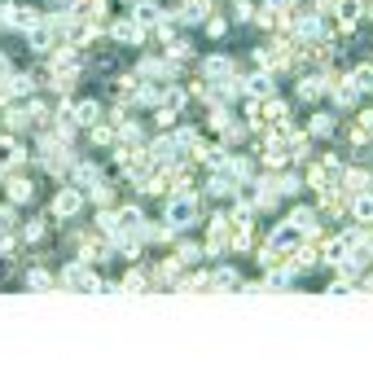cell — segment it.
Wrapping results in <instances>:
<instances>
[{
  "label": "cell",
  "mask_w": 373,
  "mask_h": 373,
  "mask_svg": "<svg viewBox=\"0 0 373 373\" xmlns=\"http://www.w3.org/2000/svg\"><path fill=\"white\" fill-rule=\"evenodd\" d=\"M9 75H13V66H9V57L0 53V79H9Z\"/></svg>",
  "instance_id": "obj_41"
},
{
  "label": "cell",
  "mask_w": 373,
  "mask_h": 373,
  "mask_svg": "<svg viewBox=\"0 0 373 373\" xmlns=\"http://www.w3.org/2000/svg\"><path fill=\"white\" fill-rule=\"evenodd\" d=\"M316 264H321V255H316L312 246H303V241H299L295 251H290V268H295V272H312Z\"/></svg>",
  "instance_id": "obj_13"
},
{
  "label": "cell",
  "mask_w": 373,
  "mask_h": 373,
  "mask_svg": "<svg viewBox=\"0 0 373 373\" xmlns=\"http://www.w3.org/2000/svg\"><path fill=\"white\" fill-rule=\"evenodd\" d=\"M338 13H343V18H360V13H365V0H338Z\"/></svg>",
  "instance_id": "obj_30"
},
{
  "label": "cell",
  "mask_w": 373,
  "mask_h": 373,
  "mask_svg": "<svg viewBox=\"0 0 373 373\" xmlns=\"http://www.w3.org/2000/svg\"><path fill=\"white\" fill-rule=\"evenodd\" d=\"M369 185H373V176H369L365 167H356V171H347V181H343V189L351 193V198H356V193H365Z\"/></svg>",
  "instance_id": "obj_22"
},
{
  "label": "cell",
  "mask_w": 373,
  "mask_h": 373,
  "mask_svg": "<svg viewBox=\"0 0 373 373\" xmlns=\"http://www.w3.org/2000/svg\"><path fill=\"white\" fill-rule=\"evenodd\" d=\"M5 127H9V132H27V127H31V115H27L22 106H5Z\"/></svg>",
  "instance_id": "obj_21"
},
{
  "label": "cell",
  "mask_w": 373,
  "mask_h": 373,
  "mask_svg": "<svg viewBox=\"0 0 373 373\" xmlns=\"http://www.w3.org/2000/svg\"><path fill=\"white\" fill-rule=\"evenodd\" d=\"M5 189H9V202H13V206H18V202L27 206L31 198H36V185H31L27 176H9V185H5Z\"/></svg>",
  "instance_id": "obj_12"
},
{
  "label": "cell",
  "mask_w": 373,
  "mask_h": 373,
  "mask_svg": "<svg viewBox=\"0 0 373 373\" xmlns=\"http://www.w3.org/2000/svg\"><path fill=\"white\" fill-rule=\"evenodd\" d=\"M176 255H181V264H198L206 251H202V246H193V241H181V251H176Z\"/></svg>",
  "instance_id": "obj_27"
},
{
  "label": "cell",
  "mask_w": 373,
  "mask_h": 373,
  "mask_svg": "<svg viewBox=\"0 0 373 373\" xmlns=\"http://www.w3.org/2000/svg\"><path fill=\"white\" fill-rule=\"evenodd\" d=\"M75 123L97 127V123H101V106H97V101H79V106H75Z\"/></svg>",
  "instance_id": "obj_20"
},
{
  "label": "cell",
  "mask_w": 373,
  "mask_h": 373,
  "mask_svg": "<svg viewBox=\"0 0 373 373\" xmlns=\"http://www.w3.org/2000/svg\"><path fill=\"white\" fill-rule=\"evenodd\" d=\"M255 18V5H251V0H237V5H233V22H251Z\"/></svg>",
  "instance_id": "obj_33"
},
{
  "label": "cell",
  "mask_w": 373,
  "mask_h": 373,
  "mask_svg": "<svg viewBox=\"0 0 373 373\" xmlns=\"http://www.w3.org/2000/svg\"><path fill=\"white\" fill-rule=\"evenodd\" d=\"M27 286H31V290H53V277L36 268V272H31V277H27Z\"/></svg>",
  "instance_id": "obj_34"
},
{
  "label": "cell",
  "mask_w": 373,
  "mask_h": 373,
  "mask_svg": "<svg viewBox=\"0 0 373 373\" xmlns=\"http://www.w3.org/2000/svg\"><path fill=\"white\" fill-rule=\"evenodd\" d=\"M79 211H84V189H57L53 216H57V220H75Z\"/></svg>",
  "instance_id": "obj_5"
},
{
  "label": "cell",
  "mask_w": 373,
  "mask_h": 373,
  "mask_svg": "<svg viewBox=\"0 0 373 373\" xmlns=\"http://www.w3.org/2000/svg\"><path fill=\"white\" fill-rule=\"evenodd\" d=\"M307 185H312V189H325V185H330V171H325V167H312V171H307Z\"/></svg>",
  "instance_id": "obj_36"
},
{
  "label": "cell",
  "mask_w": 373,
  "mask_h": 373,
  "mask_svg": "<svg viewBox=\"0 0 373 373\" xmlns=\"http://www.w3.org/2000/svg\"><path fill=\"white\" fill-rule=\"evenodd\" d=\"M360 127H365V132H373V110H365V115H360Z\"/></svg>",
  "instance_id": "obj_42"
},
{
  "label": "cell",
  "mask_w": 373,
  "mask_h": 373,
  "mask_svg": "<svg viewBox=\"0 0 373 373\" xmlns=\"http://www.w3.org/2000/svg\"><path fill=\"white\" fill-rule=\"evenodd\" d=\"M13 101V88H9V79H0V106H9Z\"/></svg>",
  "instance_id": "obj_40"
},
{
  "label": "cell",
  "mask_w": 373,
  "mask_h": 373,
  "mask_svg": "<svg viewBox=\"0 0 373 373\" xmlns=\"http://www.w3.org/2000/svg\"><path fill=\"white\" fill-rule=\"evenodd\" d=\"M44 229H48V220H27L22 237H27V241H44Z\"/></svg>",
  "instance_id": "obj_28"
},
{
  "label": "cell",
  "mask_w": 373,
  "mask_h": 373,
  "mask_svg": "<svg viewBox=\"0 0 373 373\" xmlns=\"http://www.w3.org/2000/svg\"><path fill=\"white\" fill-rule=\"evenodd\" d=\"M330 84H334L330 75H299L295 92H299V101H316V97H325V92H330Z\"/></svg>",
  "instance_id": "obj_7"
},
{
  "label": "cell",
  "mask_w": 373,
  "mask_h": 373,
  "mask_svg": "<svg viewBox=\"0 0 373 373\" xmlns=\"http://www.w3.org/2000/svg\"><path fill=\"white\" fill-rule=\"evenodd\" d=\"M198 193L193 189H185V193H167V202H163V220L171 224L176 233L181 229H189V224H198Z\"/></svg>",
  "instance_id": "obj_1"
},
{
  "label": "cell",
  "mask_w": 373,
  "mask_h": 373,
  "mask_svg": "<svg viewBox=\"0 0 373 373\" xmlns=\"http://www.w3.org/2000/svg\"><path fill=\"white\" fill-rule=\"evenodd\" d=\"M27 115H31V123H40V127H44V123H48V106H44V101H31V106H27Z\"/></svg>",
  "instance_id": "obj_35"
},
{
  "label": "cell",
  "mask_w": 373,
  "mask_h": 373,
  "mask_svg": "<svg viewBox=\"0 0 373 373\" xmlns=\"http://www.w3.org/2000/svg\"><path fill=\"white\" fill-rule=\"evenodd\" d=\"M18 229V211L13 206H0V233H13Z\"/></svg>",
  "instance_id": "obj_29"
},
{
  "label": "cell",
  "mask_w": 373,
  "mask_h": 373,
  "mask_svg": "<svg viewBox=\"0 0 373 373\" xmlns=\"http://www.w3.org/2000/svg\"><path fill=\"white\" fill-rule=\"evenodd\" d=\"M176 115H181V110H171V106H158V115H154V119H158V127H171V123H176Z\"/></svg>",
  "instance_id": "obj_37"
},
{
  "label": "cell",
  "mask_w": 373,
  "mask_h": 373,
  "mask_svg": "<svg viewBox=\"0 0 373 373\" xmlns=\"http://www.w3.org/2000/svg\"><path fill=\"white\" fill-rule=\"evenodd\" d=\"M163 106L185 110V106H189V92H185V88H176V84H167V88H163Z\"/></svg>",
  "instance_id": "obj_23"
},
{
  "label": "cell",
  "mask_w": 373,
  "mask_h": 373,
  "mask_svg": "<svg viewBox=\"0 0 373 373\" xmlns=\"http://www.w3.org/2000/svg\"><path fill=\"white\" fill-rule=\"evenodd\" d=\"M290 224L299 229V237H303V241H316V237H321V216H316L312 206H299V211H290Z\"/></svg>",
  "instance_id": "obj_6"
},
{
  "label": "cell",
  "mask_w": 373,
  "mask_h": 373,
  "mask_svg": "<svg viewBox=\"0 0 373 373\" xmlns=\"http://www.w3.org/2000/svg\"><path fill=\"white\" fill-rule=\"evenodd\" d=\"M119 286H123V295H154V290H150V281H145V272H141V268H132V272H127V277H123Z\"/></svg>",
  "instance_id": "obj_19"
},
{
  "label": "cell",
  "mask_w": 373,
  "mask_h": 373,
  "mask_svg": "<svg viewBox=\"0 0 373 373\" xmlns=\"http://www.w3.org/2000/svg\"><path fill=\"white\" fill-rule=\"evenodd\" d=\"M277 189H281V198H295V193H303V181L295 171H286V176H277Z\"/></svg>",
  "instance_id": "obj_24"
},
{
  "label": "cell",
  "mask_w": 373,
  "mask_h": 373,
  "mask_svg": "<svg viewBox=\"0 0 373 373\" xmlns=\"http://www.w3.org/2000/svg\"><path fill=\"white\" fill-rule=\"evenodd\" d=\"M110 40H115V44H145V40H150V27H141L132 13H127V18H119L115 27H110Z\"/></svg>",
  "instance_id": "obj_4"
},
{
  "label": "cell",
  "mask_w": 373,
  "mask_h": 373,
  "mask_svg": "<svg viewBox=\"0 0 373 373\" xmlns=\"http://www.w3.org/2000/svg\"><path fill=\"white\" fill-rule=\"evenodd\" d=\"M71 176H75V185L84 189V193H92L97 185H101V171H97L92 163H75V167H71Z\"/></svg>",
  "instance_id": "obj_14"
},
{
  "label": "cell",
  "mask_w": 373,
  "mask_h": 373,
  "mask_svg": "<svg viewBox=\"0 0 373 373\" xmlns=\"http://www.w3.org/2000/svg\"><path fill=\"white\" fill-rule=\"evenodd\" d=\"M233 75V57H206L202 62V79H206V84H220V79H229Z\"/></svg>",
  "instance_id": "obj_10"
},
{
  "label": "cell",
  "mask_w": 373,
  "mask_h": 373,
  "mask_svg": "<svg viewBox=\"0 0 373 373\" xmlns=\"http://www.w3.org/2000/svg\"><path fill=\"white\" fill-rule=\"evenodd\" d=\"M211 127H216V132H224V127H229L233 119H229V110H224V106H216V110H211V119H206Z\"/></svg>",
  "instance_id": "obj_31"
},
{
  "label": "cell",
  "mask_w": 373,
  "mask_h": 373,
  "mask_svg": "<svg viewBox=\"0 0 373 373\" xmlns=\"http://www.w3.org/2000/svg\"><path fill=\"white\" fill-rule=\"evenodd\" d=\"M62 286L79 290V295H97V290H101V277L88 268V259H71V264L62 268Z\"/></svg>",
  "instance_id": "obj_2"
},
{
  "label": "cell",
  "mask_w": 373,
  "mask_h": 373,
  "mask_svg": "<svg viewBox=\"0 0 373 373\" xmlns=\"http://www.w3.org/2000/svg\"><path fill=\"white\" fill-rule=\"evenodd\" d=\"M27 40H31V48H36V53H53V27H48V22H36V27H31L27 31Z\"/></svg>",
  "instance_id": "obj_11"
},
{
  "label": "cell",
  "mask_w": 373,
  "mask_h": 373,
  "mask_svg": "<svg viewBox=\"0 0 373 373\" xmlns=\"http://www.w3.org/2000/svg\"><path fill=\"white\" fill-rule=\"evenodd\" d=\"M92 141H97V145H115V127H110V123H97V127H92Z\"/></svg>",
  "instance_id": "obj_32"
},
{
  "label": "cell",
  "mask_w": 373,
  "mask_h": 373,
  "mask_svg": "<svg viewBox=\"0 0 373 373\" xmlns=\"http://www.w3.org/2000/svg\"><path fill=\"white\" fill-rule=\"evenodd\" d=\"M286 145H290V158H295V163H307V158H312V141H307V136L286 132Z\"/></svg>",
  "instance_id": "obj_18"
},
{
  "label": "cell",
  "mask_w": 373,
  "mask_h": 373,
  "mask_svg": "<svg viewBox=\"0 0 373 373\" xmlns=\"http://www.w3.org/2000/svg\"><path fill=\"white\" fill-rule=\"evenodd\" d=\"M40 22V13L31 9V5H0V27H9V31H31Z\"/></svg>",
  "instance_id": "obj_3"
},
{
  "label": "cell",
  "mask_w": 373,
  "mask_h": 373,
  "mask_svg": "<svg viewBox=\"0 0 373 373\" xmlns=\"http://www.w3.org/2000/svg\"><path fill=\"white\" fill-rule=\"evenodd\" d=\"M9 88H13V97H31L36 79H31V75H9Z\"/></svg>",
  "instance_id": "obj_26"
},
{
  "label": "cell",
  "mask_w": 373,
  "mask_h": 373,
  "mask_svg": "<svg viewBox=\"0 0 373 373\" xmlns=\"http://www.w3.org/2000/svg\"><path fill=\"white\" fill-rule=\"evenodd\" d=\"M132 18L141 22V27H158L163 22V9L154 5V0H136V9H132Z\"/></svg>",
  "instance_id": "obj_16"
},
{
  "label": "cell",
  "mask_w": 373,
  "mask_h": 373,
  "mask_svg": "<svg viewBox=\"0 0 373 373\" xmlns=\"http://www.w3.org/2000/svg\"><path fill=\"white\" fill-rule=\"evenodd\" d=\"M110 198H115V189H110L106 181H101V185H97V189H92V202H101V206H106Z\"/></svg>",
  "instance_id": "obj_39"
},
{
  "label": "cell",
  "mask_w": 373,
  "mask_h": 373,
  "mask_svg": "<svg viewBox=\"0 0 373 373\" xmlns=\"http://www.w3.org/2000/svg\"><path fill=\"white\" fill-rule=\"evenodd\" d=\"M22 158H27V154H22L18 136H13V132H9V136H0V163H5V167H18Z\"/></svg>",
  "instance_id": "obj_15"
},
{
  "label": "cell",
  "mask_w": 373,
  "mask_h": 373,
  "mask_svg": "<svg viewBox=\"0 0 373 373\" xmlns=\"http://www.w3.org/2000/svg\"><path fill=\"white\" fill-rule=\"evenodd\" d=\"M307 132H312V136H330V132H334V115H312Z\"/></svg>",
  "instance_id": "obj_25"
},
{
  "label": "cell",
  "mask_w": 373,
  "mask_h": 373,
  "mask_svg": "<svg viewBox=\"0 0 373 373\" xmlns=\"http://www.w3.org/2000/svg\"><path fill=\"white\" fill-rule=\"evenodd\" d=\"M246 92H251V97H259V101L277 97V84H272V71H268V66H264V71H255V75L246 79Z\"/></svg>",
  "instance_id": "obj_9"
},
{
  "label": "cell",
  "mask_w": 373,
  "mask_h": 373,
  "mask_svg": "<svg viewBox=\"0 0 373 373\" xmlns=\"http://www.w3.org/2000/svg\"><path fill=\"white\" fill-rule=\"evenodd\" d=\"M224 31H229V18H206V36H224Z\"/></svg>",
  "instance_id": "obj_38"
},
{
  "label": "cell",
  "mask_w": 373,
  "mask_h": 373,
  "mask_svg": "<svg viewBox=\"0 0 373 373\" xmlns=\"http://www.w3.org/2000/svg\"><path fill=\"white\" fill-rule=\"evenodd\" d=\"M299 241H303V237H299V229H295V224L286 220V224H277V229H272V237H268V246L277 251V255H286V259H290V251H295Z\"/></svg>",
  "instance_id": "obj_8"
},
{
  "label": "cell",
  "mask_w": 373,
  "mask_h": 373,
  "mask_svg": "<svg viewBox=\"0 0 373 373\" xmlns=\"http://www.w3.org/2000/svg\"><path fill=\"white\" fill-rule=\"evenodd\" d=\"M351 216H356V224H373V193L369 189L351 198Z\"/></svg>",
  "instance_id": "obj_17"
}]
</instances>
